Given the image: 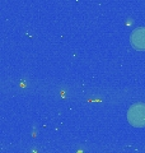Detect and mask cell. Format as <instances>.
<instances>
[{"label":"cell","mask_w":145,"mask_h":153,"mask_svg":"<svg viewBox=\"0 0 145 153\" xmlns=\"http://www.w3.org/2000/svg\"><path fill=\"white\" fill-rule=\"evenodd\" d=\"M127 121L134 128H145V103H135L127 110Z\"/></svg>","instance_id":"obj_1"},{"label":"cell","mask_w":145,"mask_h":153,"mask_svg":"<svg viewBox=\"0 0 145 153\" xmlns=\"http://www.w3.org/2000/svg\"><path fill=\"white\" fill-rule=\"evenodd\" d=\"M131 45L135 50L139 51H145V27L136 28L130 37Z\"/></svg>","instance_id":"obj_2"}]
</instances>
